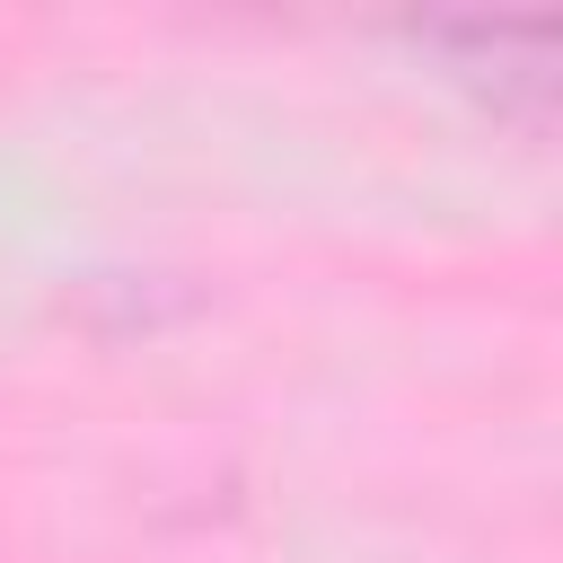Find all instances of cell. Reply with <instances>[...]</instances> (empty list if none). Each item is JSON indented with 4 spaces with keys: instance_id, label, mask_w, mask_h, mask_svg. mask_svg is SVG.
Returning <instances> with one entry per match:
<instances>
[{
    "instance_id": "6da1fadb",
    "label": "cell",
    "mask_w": 563,
    "mask_h": 563,
    "mask_svg": "<svg viewBox=\"0 0 563 563\" xmlns=\"http://www.w3.org/2000/svg\"><path fill=\"white\" fill-rule=\"evenodd\" d=\"M422 44L457 79H475V88H493L510 106H545L554 97V26L545 18H431Z\"/></svg>"
}]
</instances>
